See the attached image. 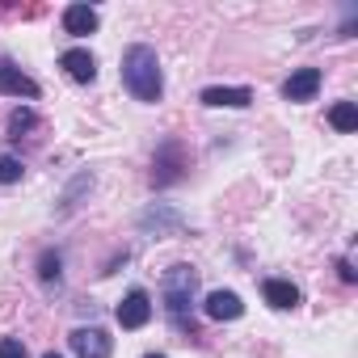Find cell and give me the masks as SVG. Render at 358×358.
Wrapping results in <instances>:
<instances>
[{
	"label": "cell",
	"mask_w": 358,
	"mask_h": 358,
	"mask_svg": "<svg viewBox=\"0 0 358 358\" xmlns=\"http://www.w3.org/2000/svg\"><path fill=\"white\" fill-rule=\"evenodd\" d=\"M122 85L135 101L143 106H156L160 93H164V76H160V59L148 43H135L122 51Z\"/></svg>",
	"instance_id": "1"
},
{
	"label": "cell",
	"mask_w": 358,
	"mask_h": 358,
	"mask_svg": "<svg viewBox=\"0 0 358 358\" xmlns=\"http://www.w3.org/2000/svg\"><path fill=\"white\" fill-rule=\"evenodd\" d=\"M194 291H199V274L194 266H169L160 278V303L169 312V320L177 329H194L190 312H194Z\"/></svg>",
	"instance_id": "2"
},
{
	"label": "cell",
	"mask_w": 358,
	"mask_h": 358,
	"mask_svg": "<svg viewBox=\"0 0 358 358\" xmlns=\"http://www.w3.org/2000/svg\"><path fill=\"white\" fill-rule=\"evenodd\" d=\"M114 316H118V324H122V329H143V324L152 320V299H148V291H139V287H135V291H127Z\"/></svg>",
	"instance_id": "3"
},
{
	"label": "cell",
	"mask_w": 358,
	"mask_h": 358,
	"mask_svg": "<svg viewBox=\"0 0 358 358\" xmlns=\"http://www.w3.org/2000/svg\"><path fill=\"white\" fill-rule=\"evenodd\" d=\"M68 341H72V354L76 358H110V350H114V341L101 329H76Z\"/></svg>",
	"instance_id": "4"
},
{
	"label": "cell",
	"mask_w": 358,
	"mask_h": 358,
	"mask_svg": "<svg viewBox=\"0 0 358 358\" xmlns=\"http://www.w3.org/2000/svg\"><path fill=\"white\" fill-rule=\"evenodd\" d=\"M320 89V68H299L282 80V97L287 101H312Z\"/></svg>",
	"instance_id": "5"
},
{
	"label": "cell",
	"mask_w": 358,
	"mask_h": 358,
	"mask_svg": "<svg viewBox=\"0 0 358 358\" xmlns=\"http://www.w3.org/2000/svg\"><path fill=\"white\" fill-rule=\"evenodd\" d=\"M0 93L34 101V97H38V80H30V76H26L22 68H13V64H0Z\"/></svg>",
	"instance_id": "6"
},
{
	"label": "cell",
	"mask_w": 358,
	"mask_h": 358,
	"mask_svg": "<svg viewBox=\"0 0 358 358\" xmlns=\"http://www.w3.org/2000/svg\"><path fill=\"white\" fill-rule=\"evenodd\" d=\"M59 68H64V72H68L76 85H89V80L97 76V59H93L85 47H72V51H64V55H59Z\"/></svg>",
	"instance_id": "7"
},
{
	"label": "cell",
	"mask_w": 358,
	"mask_h": 358,
	"mask_svg": "<svg viewBox=\"0 0 358 358\" xmlns=\"http://www.w3.org/2000/svg\"><path fill=\"white\" fill-rule=\"evenodd\" d=\"M203 312H207L211 320H241V316H245V303H241L236 291H211L207 303H203Z\"/></svg>",
	"instance_id": "8"
},
{
	"label": "cell",
	"mask_w": 358,
	"mask_h": 358,
	"mask_svg": "<svg viewBox=\"0 0 358 358\" xmlns=\"http://www.w3.org/2000/svg\"><path fill=\"white\" fill-rule=\"evenodd\" d=\"M262 295H266V303L278 308V312H291V308L299 303V287L287 282V278H266V282H262Z\"/></svg>",
	"instance_id": "9"
},
{
	"label": "cell",
	"mask_w": 358,
	"mask_h": 358,
	"mask_svg": "<svg viewBox=\"0 0 358 358\" xmlns=\"http://www.w3.org/2000/svg\"><path fill=\"white\" fill-rule=\"evenodd\" d=\"M64 30H68L72 38L93 34V30H97V9H93V5H68V9H64Z\"/></svg>",
	"instance_id": "10"
},
{
	"label": "cell",
	"mask_w": 358,
	"mask_h": 358,
	"mask_svg": "<svg viewBox=\"0 0 358 358\" xmlns=\"http://www.w3.org/2000/svg\"><path fill=\"white\" fill-rule=\"evenodd\" d=\"M203 106H232V110H245V106H253V93L249 89H224V85H211V89H203Z\"/></svg>",
	"instance_id": "11"
},
{
	"label": "cell",
	"mask_w": 358,
	"mask_h": 358,
	"mask_svg": "<svg viewBox=\"0 0 358 358\" xmlns=\"http://www.w3.org/2000/svg\"><path fill=\"white\" fill-rule=\"evenodd\" d=\"M156 169H160V173H152L156 186H169V182H177V177H182V152H177V143H164V148H160Z\"/></svg>",
	"instance_id": "12"
},
{
	"label": "cell",
	"mask_w": 358,
	"mask_h": 358,
	"mask_svg": "<svg viewBox=\"0 0 358 358\" xmlns=\"http://www.w3.org/2000/svg\"><path fill=\"white\" fill-rule=\"evenodd\" d=\"M34 127H38V114H34L30 106H22V110H13V114H9V122H5V131H9V135H5V139H22V135H26V131H34Z\"/></svg>",
	"instance_id": "13"
},
{
	"label": "cell",
	"mask_w": 358,
	"mask_h": 358,
	"mask_svg": "<svg viewBox=\"0 0 358 358\" xmlns=\"http://www.w3.org/2000/svg\"><path fill=\"white\" fill-rule=\"evenodd\" d=\"M329 122H333L337 131H354V127H358V110H354V101H337V106L329 110Z\"/></svg>",
	"instance_id": "14"
},
{
	"label": "cell",
	"mask_w": 358,
	"mask_h": 358,
	"mask_svg": "<svg viewBox=\"0 0 358 358\" xmlns=\"http://www.w3.org/2000/svg\"><path fill=\"white\" fill-rule=\"evenodd\" d=\"M59 274H64V257L47 249V253L38 257V278H43V282H59Z\"/></svg>",
	"instance_id": "15"
},
{
	"label": "cell",
	"mask_w": 358,
	"mask_h": 358,
	"mask_svg": "<svg viewBox=\"0 0 358 358\" xmlns=\"http://www.w3.org/2000/svg\"><path fill=\"white\" fill-rule=\"evenodd\" d=\"M22 160L17 156H0V186H13V182H22Z\"/></svg>",
	"instance_id": "16"
},
{
	"label": "cell",
	"mask_w": 358,
	"mask_h": 358,
	"mask_svg": "<svg viewBox=\"0 0 358 358\" xmlns=\"http://www.w3.org/2000/svg\"><path fill=\"white\" fill-rule=\"evenodd\" d=\"M0 358H26V345L17 337H0Z\"/></svg>",
	"instance_id": "17"
},
{
	"label": "cell",
	"mask_w": 358,
	"mask_h": 358,
	"mask_svg": "<svg viewBox=\"0 0 358 358\" xmlns=\"http://www.w3.org/2000/svg\"><path fill=\"white\" fill-rule=\"evenodd\" d=\"M337 274H341V282H354V278H358V274H354V266H350V262H345V257H341V262H337Z\"/></svg>",
	"instance_id": "18"
},
{
	"label": "cell",
	"mask_w": 358,
	"mask_h": 358,
	"mask_svg": "<svg viewBox=\"0 0 358 358\" xmlns=\"http://www.w3.org/2000/svg\"><path fill=\"white\" fill-rule=\"evenodd\" d=\"M43 358H59V354H43Z\"/></svg>",
	"instance_id": "19"
},
{
	"label": "cell",
	"mask_w": 358,
	"mask_h": 358,
	"mask_svg": "<svg viewBox=\"0 0 358 358\" xmlns=\"http://www.w3.org/2000/svg\"><path fill=\"white\" fill-rule=\"evenodd\" d=\"M148 358H164V354H148Z\"/></svg>",
	"instance_id": "20"
}]
</instances>
